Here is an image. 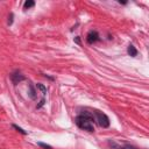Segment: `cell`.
<instances>
[{
	"label": "cell",
	"instance_id": "cell-4",
	"mask_svg": "<svg viewBox=\"0 0 149 149\" xmlns=\"http://www.w3.org/2000/svg\"><path fill=\"white\" fill-rule=\"evenodd\" d=\"M36 88L37 90H40L41 91V94H42V98H41V100H40V102L36 105V108L38 109V108H41L44 104H45V95H47V87L43 85V84H41V83H37L36 85Z\"/></svg>",
	"mask_w": 149,
	"mask_h": 149
},
{
	"label": "cell",
	"instance_id": "cell-12",
	"mask_svg": "<svg viewBox=\"0 0 149 149\" xmlns=\"http://www.w3.org/2000/svg\"><path fill=\"white\" fill-rule=\"evenodd\" d=\"M13 19H14V14L10 13L9 16H8V21H7V24H8V26H12V23H13Z\"/></svg>",
	"mask_w": 149,
	"mask_h": 149
},
{
	"label": "cell",
	"instance_id": "cell-13",
	"mask_svg": "<svg viewBox=\"0 0 149 149\" xmlns=\"http://www.w3.org/2000/svg\"><path fill=\"white\" fill-rule=\"evenodd\" d=\"M74 41H76V42H77V43H79V37H78V36H77V37H76V38H74Z\"/></svg>",
	"mask_w": 149,
	"mask_h": 149
},
{
	"label": "cell",
	"instance_id": "cell-8",
	"mask_svg": "<svg viewBox=\"0 0 149 149\" xmlns=\"http://www.w3.org/2000/svg\"><path fill=\"white\" fill-rule=\"evenodd\" d=\"M127 54H128L130 57H135V56H137L139 51H137V49H136L133 44H129L128 48H127Z\"/></svg>",
	"mask_w": 149,
	"mask_h": 149
},
{
	"label": "cell",
	"instance_id": "cell-11",
	"mask_svg": "<svg viewBox=\"0 0 149 149\" xmlns=\"http://www.w3.org/2000/svg\"><path fill=\"white\" fill-rule=\"evenodd\" d=\"M37 146L41 147V148H44V149H52L51 146H49L47 143H43V142H37Z\"/></svg>",
	"mask_w": 149,
	"mask_h": 149
},
{
	"label": "cell",
	"instance_id": "cell-6",
	"mask_svg": "<svg viewBox=\"0 0 149 149\" xmlns=\"http://www.w3.org/2000/svg\"><path fill=\"white\" fill-rule=\"evenodd\" d=\"M108 146L112 148V149H140L133 144H129V143H123V144H119L114 141H108Z\"/></svg>",
	"mask_w": 149,
	"mask_h": 149
},
{
	"label": "cell",
	"instance_id": "cell-1",
	"mask_svg": "<svg viewBox=\"0 0 149 149\" xmlns=\"http://www.w3.org/2000/svg\"><path fill=\"white\" fill-rule=\"evenodd\" d=\"M74 123L78 128L87 132H94V118L88 111H83L74 118Z\"/></svg>",
	"mask_w": 149,
	"mask_h": 149
},
{
	"label": "cell",
	"instance_id": "cell-10",
	"mask_svg": "<svg viewBox=\"0 0 149 149\" xmlns=\"http://www.w3.org/2000/svg\"><path fill=\"white\" fill-rule=\"evenodd\" d=\"M12 127L14 128V129H16L19 133H21V134H23V135H27V132L26 130H23L21 127H19V126H16V125H12Z\"/></svg>",
	"mask_w": 149,
	"mask_h": 149
},
{
	"label": "cell",
	"instance_id": "cell-2",
	"mask_svg": "<svg viewBox=\"0 0 149 149\" xmlns=\"http://www.w3.org/2000/svg\"><path fill=\"white\" fill-rule=\"evenodd\" d=\"M92 114H93V118H94V122H97L100 127H102V128H108L109 127L111 121H109V118L107 116V114H105L104 112L98 111V109H94L92 112Z\"/></svg>",
	"mask_w": 149,
	"mask_h": 149
},
{
	"label": "cell",
	"instance_id": "cell-9",
	"mask_svg": "<svg viewBox=\"0 0 149 149\" xmlns=\"http://www.w3.org/2000/svg\"><path fill=\"white\" fill-rule=\"evenodd\" d=\"M34 6H35V1L27 0V1H24V3H23V9H29V8L34 7Z\"/></svg>",
	"mask_w": 149,
	"mask_h": 149
},
{
	"label": "cell",
	"instance_id": "cell-5",
	"mask_svg": "<svg viewBox=\"0 0 149 149\" xmlns=\"http://www.w3.org/2000/svg\"><path fill=\"white\" fill-rule=\"evenodd\" d=\"M100 41V36H99V33L97 30H90L86 35V42L88 44H94L97 42Z\"/></svg>",
	"mask_w": 149,
	"mask_h": 149
},
{
	"label": "cell",
	"instance_id": "cell-3",
	"mask_svg": "<svg viewBox=\"0 0 149 149\" xmlns=\"http://www.w3.org/2000/svg\"><path fill=\"white\" fill-rule=\"evenodd\" d=\"M9 78H10V80H12V83L14 84V85H17L19 83H21V81H23V80H26V77L21 73V71L20 70H14V71H12L10 73H9Z\"/></svg>",
	"mask_w": 149,
	"mask_h": 149
},
{
	"label": "cell",
	"instance_id": "cell-7",
	"mask_svg": "<svg viewBox=\"0 0 149 149\" xmlns=\"http://www.w3.org/2000/svg\"><path fill=\"white\" fill-rule=\"evenodd\" d=\"M28 95L31 100H37V88L36 86L33 85L31 81H29L28 84Z\"/></svg>",
	"mask_w": 149,
	"mask_h": 149
}]
</instances>
